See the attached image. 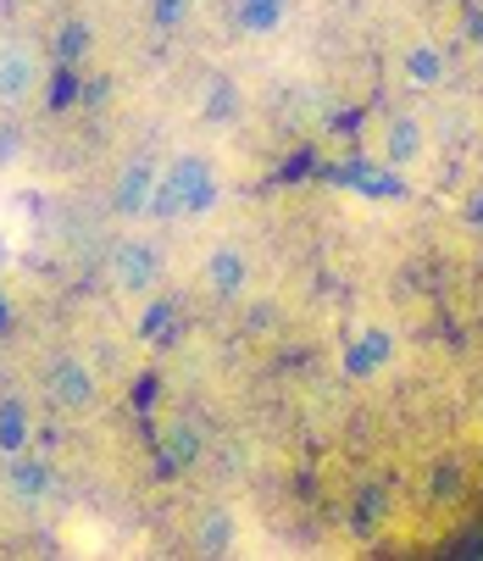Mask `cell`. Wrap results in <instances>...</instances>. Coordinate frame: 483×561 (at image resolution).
Wrapping results in <instances>:
<instances>
[{"instance_id": "cell-1", "label": "cell", "mask_w": 483, "mask_h": 561, "mask_svg": "<svg viewBox=\"0 0 483 561\" xmlns=\"http://www.w3.org/2000/svg\"><path fill=\"white\" fill-rule=\"evenodd\" d=\"M217 195H222V184L206 156H173V168L156 179L145 217H206L217 206Z\"/></svg>"}, {"instance_id": "cell-2", "label": "cell", "mask_w": 483, "mask_h": 561, "mask_svg": "<svg viewBox=\"0 0 483 561\" xmlns=\"http://www.w3.org/2000/svg\"><path fill=\"white\" fill-rule=\"evenodd\" d=\"M45 389H50V400L61 412H90L101 400V378H95V367L84 356H56L45 367Z\"/></svg>"}, {"instance_id": "cell-3", "label": "cell", "mask_w": 483, "mask_h": 561, "mask_svg": "<svg viewBox=\"0 0 483 561\" xmlns=\"http://www.w3.org/2000/svg\"><path fill=\"white\" fill-rule=\"evenodd\" d=\"M156 278H161V251L150 239H123V245H112V284L123 295H145V289H156Z\"/></svg>"}, {"instance_id": "cell-4", "label": "cell", "mask_w": 483, "mask_h": 561, "mask_svg": "<svg viewBox=\"0 0 483 561\" xmlns=\"http://www.w3.org/2000/svg\"><path fill=\"white\" fill-rule=\"evenodd\" d=\"M39 90V56L23 39H0V106H23Z\"/></svg>"}, {"instance_id": "cell-5", "label": "cell", "mask_w": 483, "mask_h": 561, "mask_svg": "<svg viewBox=\"0 0 483 561\" xmlns=\"http://www.w3.org/2000/svg\"><path fill=\"white\" fill-rule=\"evenodd\" d=\"M156 179H161V168L156 162H128L123 173H117V211L123 217H145L150 211V195H156Z\"/></svg>"}, {"instance_id": "cell-6", "label": "cell", "mask_w": 483, "mask_h": 561, "mask_svg": "<svg viewBox=\"0 0 483 561\" xmlns=\"http://www.w3.org/2000/svg\"><path fill=\"white\" fill-rule=\"evenodd\" d=\"M389 362H394V340H389L383 329H367L361 340L345 345V373H350V378H372V373L389 367Z\"/></svg>"}, {"instance_id": "cell-7", "label": "cell", "mask_w": 483, "mask_h": 561, "mask_svg": "<svg viewBox=\"0 0 483 561\" xmlns=\"http://www.w3.org/2000/svg\"><path fill=\"white\" fill-rule=\"evenodd\" d=\"M383 156H389V168H412L417 156H423V123L417 117H389L383 128Z\"/></svg>"}, {"instance_id": "cell-8", "label": "cell", "mask_w": 483, "mask_h": 561, "mask_svg": "<svg viewBox=\"0 0 483 561\" xmlns=\"http://www.w3.org/2000/svg\"><path fill=\"white\" fill-rule=\"evenodd\" d=\"M400 67H406V78H412L417 90H439V84H445V72H450V61H445V50H439L434 39H417Z\"/></svg>"}, {"instance_id": "cell-9", "label": "cell", "mask_w": 483, "mask_h": 561, "mask_svg": "<svg viewBox=\"0 0 483 561\" xmlns=\"http://www.w3.org/2000/svg\"><path fill=\"white\" fill-rule=\"evenodd\" d=\"M245 256H239L233 245H211L206 251V284L217 289V295H239V289H245Z\"/></svg>"}, {"instance_id": "cell-10", "label": "cell", "mask_w": 483, "mask_h": 561, "mask_svg": "<svg viewBox=\"0 0 483 561\" xmlns=\"http://www.w3.org/2000/svg\"><path fill=\"white\" fill-rule=\"evenodd\" d=\"M284 12H289V0H233V18L245 34H278Z\"/></svg>"}, {"instance_id": "cell-11", "label": "cell", "mask_w": 483, "mask_h": 561, "mask_svg": "<svg viewBox=\"0 0 483 561\" xmlns=\"http://www.w3.org/2000/svg\"><path fill=\"white\" fill-rule=\"evenodd\" d=\"M28 439H34V423H28V412L18 407V400H0V456H23L28 450Z\"/></svg>"}, {"instance_id": "cell-12", "label": "cell", "mask_w": 483, "mask_h": 561, "mask_svg": "<svg viewBox=\"0 0 483 561\" xmlns=\"http://www.w3.org/2000/svg\"><path fill=\"white\" fill-rule=\"evenodd\" d=\"M12 495H18V501H45V495H50V472H45L39 461L12 456Z\"/></svg>"}, {"instance_id": "cell-13", "label": "cell", "mask_w": 483, "mask_h": 561, "mask_svg": "<svg viewBox=\"0 0 483 561\" xmlns=\"http://www.w3.org/2000/svg\"><path fill=\"white\" fill-rule=\"evenodd\" d=\"M195 545H200V556H222V550L233 545V517H228V512H206Z\"/></svg>"}, {"instance_id": "cell-14", "label": "cell", "mask_w": 483, "mask_h": 561, "mask_svg": "<svg viewBox=\"0 0 483 561\" xmlns=\"http://www.w3.org/2000/svg\"><path fill=\"white\" fill-rule=\"evenodd\" d=\"M56 56H61V67H72L78 56H90V23H61V34H56Z\"/></svg>"}, {"instance_id": "cell-15", "label": "cell", "mask_w": 483, "mask_h": 561, "mask_svg": "<svg viewBox=\"0 0 483 561\" xmlns=\"http://www.w3.org/2000/svg\"><path fill=\"white\" fill-rule=\"evenodd\" d=\"M350 184H361L367 195H400V179H394V168H389V173H378L372 162H356V168H350Z\"/></svg>"}, {"instance_id": "cell-16", "label": "cell", "mask_w": 483, "mask_h": 561, "mask_svg": "<svg viewBox=\"0 0 483 561\" xmlns=\"http://www.w3.org/2000/svg\"><path fill=\"white\" fill-rule=\"evenodd\" d=\"M189 7H195V0H150V23H156L161 34H173V28L189 23Z\"/></svg>"}, {"instance_id": "cell-17", "label": "cell", "mask_w": 483, "mask_h": 561, "mask_svg": "<svg viewBox=\"0 0 483 561\" xmlns=\"http://www.w3.org/2000/svg\"><path fill=\"white\" fill-rule=\"evenodd\" d=\"M139 334H145V340H168V345H173V300H156V306L139 317Z\"/></svg>"}, {"instance_id": "cell-18", "label": "cell", "mask_w": 483, "mask_h": 561, "mask_svg": "<svg viewBox=\"0 0 483 561\" xmlns=\"http://www.w3.org/2000/svg\"><path fill=\"white\" fill-rule=\"evenodd\" d=\"M467 222H472V228H483V190L467 201Z\"/></svg>"}, {"instance_id": "cell-19", "label": "cell", "mask_w": 483, "mask_h": 561, "mask_svg": "<svg viewBox=\"0 0 483 561\" xmlns=\"http://www.w3.org/2000/svg\"><path fill=\"white\" fill-rule=\"evenodd\" d=\"M12 150H18V139H12V134H0V162H7Z\"/></svg>"}]
</instances>
